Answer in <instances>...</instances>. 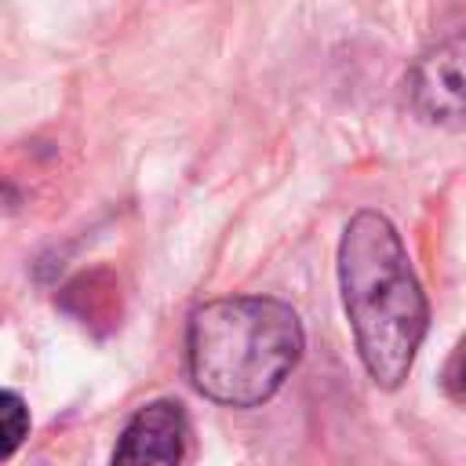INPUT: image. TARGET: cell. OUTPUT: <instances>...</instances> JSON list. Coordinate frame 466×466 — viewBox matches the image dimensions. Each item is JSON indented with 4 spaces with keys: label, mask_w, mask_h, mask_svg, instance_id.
I'll use <instances>...</instances> for the list:
<instances>
[{
    "label": "cell",
    "mask_w": 466,
    "mask_h": 466,
    "mask_svg": "<svg viewBox=\"0 0 466 466\" xmlns=\"http://www.w3.org/2000/svg\"><path fill=\"white\" fill-rule=\"evenodd\" d=\"M29 437V404L15 390H0V462L11 459Z\"/></svg>",
    "instance_id": "6"
},
{
    "label": "cell",
    "mask_w": 466,
    "mask_h": 466,
    "mask_svg": "<svg viewBox=\"0 0 466 466\" xmlns=\"http://www.w3.org/2000/svg\"><path fill=\"white\" fill-rule=\"evenodd\" d=\"M459 357H462V346H455V350H451V360H448V379H444V386H448V393H451V400H455V404L462 400V379H459Z\"/></svg>",
    "instance_id": "7"
},
{
    "label": "cell",
    "mask_w": 466,
    "mask_h": 466,
    "mask_svg": "<svg viewBox=\"0 0 466 466\" xmlns=\"http://www.w3.org/2000/svg\"><path fill=\"white\" fill-rule=\"evenodd\" d=\"M58 306H73L69 313L84 324V328H95V320H106L109 328L116 324L120 317V295H116V284L109 273L95 269V273H80L76 280H69L62 291H58Z\"/></svg>",
    "instance_id": "5"
},
{
    "label": "cell",
    "mask_w": 466,
    "mask_h": 466,
    "mask_svg": "<svg viewBox=\"0 0 466 466\" xmlns=\"http://www.w3.org/2000/svg\"><path fill=\"white\" fill-rule=\"evenodd\" d=\"M306 350L299 313L273 295L211 299L189 313L186 368L193 386L226 408L266 404Z\"/></svg>",
    "instance_id": "2"
},
{
    "label": "cell",
    "mask_w": 466,
    "mask_h": 466,
    "mask_svg": "<svg viewBox=\"0 0 466 466\" xmlns=\"http://www.w3.org/2000/svg\"><path fill=\"white\" fill-rule=\"evenodd\" d=\"M339 291L357 353L375 386L397 390L426 339L430 306L397 226L382 211H357L339 240Z\"/></svg>",
    "instance_id": "1"
},
{
    "label": "cell",
    "mask_w": 466,
    "mask_h": 466,
    "mask_svg": "<svg viewBox=\"0 0 466 466\" xmlns=\"http://www.w3.org/2000/svg\"><path fill=\"white\" fill-rule=\"evenodd\" d=\"M459 55L462 40L451 36L426 55L408 73V98L419 120L437 124V127H462V73H459Z\"/></svg>",
    "instance_id": "3"
},
{
    "label": "cell",
    "mask_w": 466,
    "mask_h": 466,
    "mask_svg": "<svg viewBox=\"0 0 466 466\" xmlns=\"http://www.w3.org/2000/svg\"><path fill=\"white\" fill-rule=\"evenodd\" d=\"M186 444H189L186 408L171 397H160V400H149L146 408H138L131 415V422L124 426L116 448H113V462L175 466L186 459Z\"/></svg>",
    "instance_id": "4"
}]
</instances>
